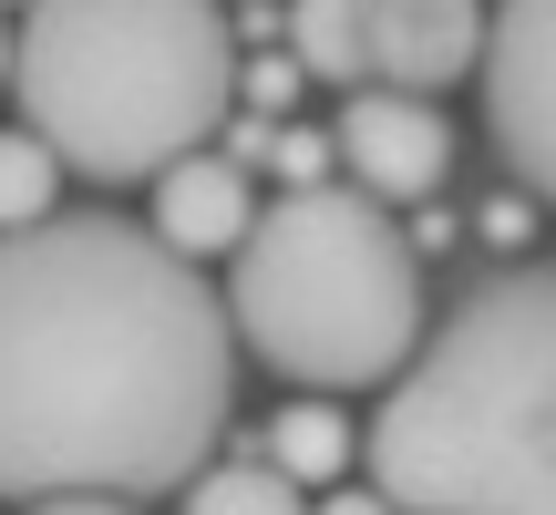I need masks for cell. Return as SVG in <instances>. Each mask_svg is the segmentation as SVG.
Returning <instances> with one entry per match:
<instances>
[{
  "label": "cell",
  "mask_w": 556,
  "mask_h": 515,
  "mask_svg": "<svg viewBox=\"0 0 556 515\" xmlns=\"http://www.w3.org/2000/svg\"><path fill=\"white\" fill-rule=\"evenodd\" d=\"M31 515H135V505H124V495H41Z\"/></svg>",
  "instance_id": "16"
},
{
  "label": "cell",
  "mask_w": 556,
  "mask_h": 515,
  "mask_svg": "<svg viewBox=\"0 0 556 515\" xmlns=\"http://www.w3.org/2000/svg\"><path fill=\"white\" fill-rule=\"evenodd\" d=\"M309 515H402V505L381 495V485H340V495H319Z\"/></svg>",
  "instance_id": "15"
},
{
  "label": "cell",
  "mask_w": 556,
  "mask_h": 515,
  "mask_svg": "<svg viewBox=\"0 0 556 515\" xmlns=\"http://www.w3.org/2000/svg\"><path fill=\"white\" fill-rule=\"evenodd\" d=\"M484 62V0H371V83L443 93Z\"/></svg>",
  "instance_id": "7"
},
{
  "label": "cell",
  "mask_w": 556,
  "mask_h": 515,
  "mask_svg": "<svg viewBox=\"0 0 556 515\" xmlns=\"http://www.w3.org/2000/svg\"><path fill=\"white\" fill-rule=\"evenodd\" d=\"M238 402L227 299L155 227H0V495H186Z\"/></svg>",
  "instance_id": "1"
},
{
  "label": "cell",
  "mask_w": 556,
  "mask_h": 515,
  "mask_svg": "<svg viewBox=\"0 0 556 515\" xmlns=\"http://www.w3.org/2000/svg\"><path fill=\"white\" fill-rule=\"evenodd\" d=\"M268 464L289 485H340V464H351V413H330V402H289V413L268 423Z\"/></svg>",
  "instance_id": "10"
},
{
  "label": "cell",
  "mask_w": 556,
  "mask_h": 515,
  "mask_svg": "<svg viewBox=\"0 0 556 515\" xmlns=\"http://www.w3.org/2000/svg\"><path fill=\"white\" fill-rule=\"evenodd\" d=\"M268 155L289 165V186H319V165H330V145H319V135H268Z\"/></svg>",
  "instance_id": "14"
},
{
  "label": "cell",
  "mask_w": 556,
  "mask_h": 515,
  "mask_svg": "<svg viewBox=\"0 0 556 515\" xmlns=\"http://www.w3.org/2000/svg\"><path fill=\"white\" fill-rule=\"evenodd\" d=\"M227 330L299 392H361L422 351V258L361 186H289L227 258Z\"/></svg>",
  "instance_id": "4"
},
{
  "label": "cell",
  "mask_w": 556,
  "mask_h": 515,
  "mask_svg": "<svg viewBox=\"0 0 556 515\" xmlns=\"http://www.w3.org/2000/svg\"><path fill=\"white\" fill-rule=\"evenodd\" d=\"M299 83H309L299 62H238V103H258V114H289Z\"/></svg>",
  "instance_id": "13"
},
{
  "label": "cell",
  "mask_w": 556,
  "mask_h": 515,
  "mask_svg": "<svg viewBox=\"0 0 556 515\" xmlns=\"http://www.w3.org/2000/svg\"><path fill=\"white\" fill-rule=\"evenodd\" d=\"M52 186H62V155L31 135V124H11V135H0V227L52 217Z\"/></svg>",
  "instance_id": "12"
},
{
  "label": "cell",
  "mask_w": 556,
  "mask_h": 515,
  "mask_svg": "<svg viewBox=\"0 0 556 515\" xmlns=\"http://www.w3.org/2000/svg\"><path fill=\"white\" fill-rule=\"evenodd\" d=\"M289 62L309 83H371V0H289Z\"/></svg>",
  "instance_id": "9"
},
{
  "label": "cell",
  "mask_w": 556,
  "mask_h": 515,
  "mask_svg": "<svg viewBox=\"0 0 556 515\" xmlns=\"http://www.w3.org/2000/svg\"><path fill=\"white\" fill-rule=\"evenodd\" d=\"M0 93H11V21H0Z\"/></svg>",
  "instance_id": "17"
},
{
  "label": "cell",
  "mask_w": 556,
  "mask_h": 515,
  "mask_svg": "<svg viewBox=\"0 0 556 515\" xmlns=\"http://www.w3.org/2000/svg\"><path fill=\"white\" fill-rule=\"evenodd\" d=\"M330 155L351 165V186H361V197H381V206H422L443 176H454V124H443L422 93L361 83V93L340 103Z\"/></svg>",
  "instance_id": "6"
},
{
  "label": "cell",
  "mask_w": 556,
  "mask_h": 515,
  "mask_svg": "<svg viewBox=\"0 0 556 515\" xmlns=\"http://www.w3.org/2000/svg\"><path fill=\"white\" fill-rule=\"evenodd\" d=\"M371 485L402 515H556V258L422 330L371 413Z\"/></svg>",
  "instance_id": "2"
},
{
  "label": "cell",
  "mask_w": 556,
  "mask_h": 515,
  "mask_svg": "<svg viewBox=\"0 0 556 515\" xmlns=\"http://www.w3.org/2000/svg\"><path fill=\"white\" fill-rule=\"evenodd\" d=\"M11 93L62 176L155 186L238 103V32L217 0H31Z\"/></svg>",
  "instance_id": "3"
},
{
  "label": "cell",
  "mask_w": 556,
  "mask_h": 515,
  "mask_svg": "<svg viewBox=\"0 0 556 515\" xmlns=\"http://www.w3.org/2000/svg\"><path fill=\"white\" fill-rule=\"evenodd\" d=\"M186 515H309V495L258 454V464H206V475L186 485Z\"/></svg>",
  "instance_id": "11"
},
{
  "label": "cell",
  "mask_w": 556,
  "mask_h": 515,
  "mask_svg": "<svg viewBox=\"0 0 556 515\" xmlns=\"http://www.w3.org/2000/svg\"><path fill=\"white\" fill-rule=\"evenodd\" d=\"M248 217H258V197H248V165H227V155H176L155 176V238L176 248V258H238L248 238Z\"/></svg>",
  "instance_id": "8"
},
{
  "label": "cell",
  "mask_w": 556,
  "mask_h": 515,
  "mask_svg": "<svg viewBox=\"0 0 556 515\" xmlns=\"http://www.w3.org/2000/svg\"><path fill=\"white\" fill-rule=\"evenodd\" d=\"M484 124L495 155L556 206V0H484Z\"/></svg>",
  "instance_id": "5"
}]
</instances>
